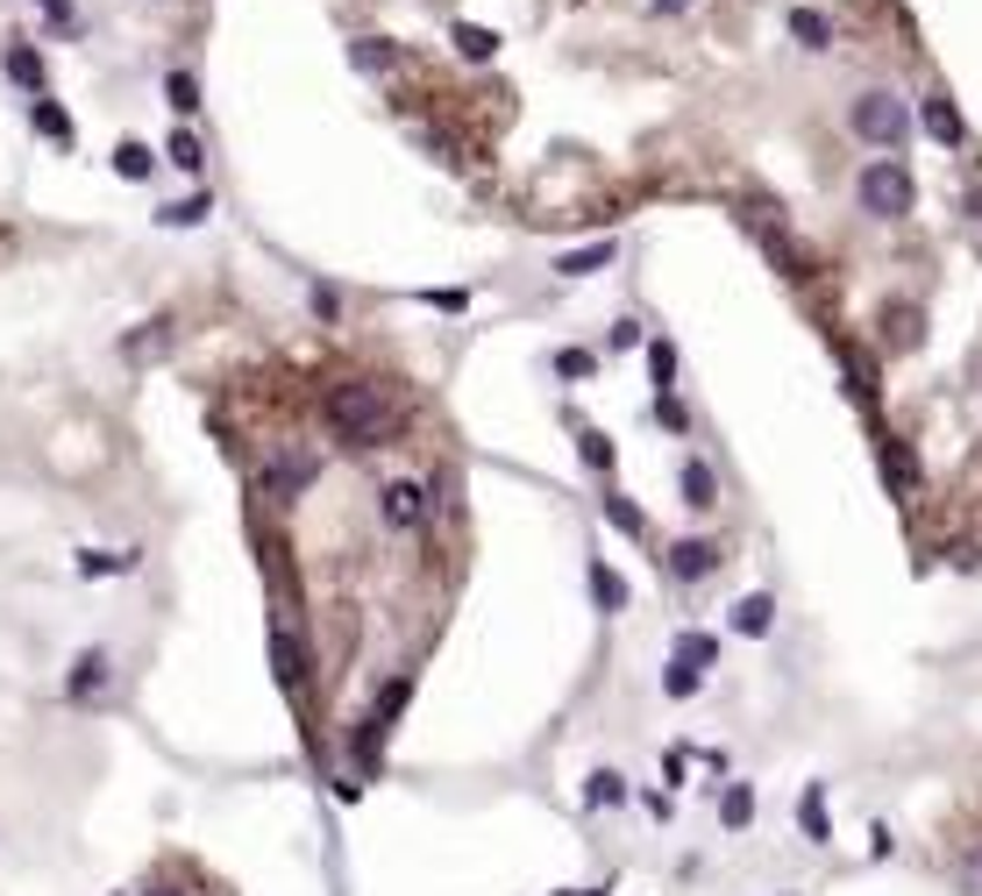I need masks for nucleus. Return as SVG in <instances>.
I'll return each mask as SVG.
<instances>
[{"instance_id": "obj_25", "label": "nucleus", "mask_w": 982, "mask_h": 896, "mask_svg": "<svg viewBox=\"0 0 982 896\" xmlns=\"http://www.w3.org/2000/svg\"><path fill=\"white\" fill-rule=\"evenodd\" d=\"M164 100H172L178 121H192V114L207 108V100H200V79H192V71H164Z\"/></svg>"}, {"instance_id": "obj_43", "label": "nucleus", "mask_w": 982, "mask_h": 896, "mask_svg": "<svg viewBox=\"0 0 982 896\" xmlns=\"http://www.w3.org/2000/svg\"><path fill=\"white\" fill-rule=\"evenodd\" d=\"M549 896H577V889H549Z\"/></svg>"}, {"instance_id": "obj_17", "label": "nucleus", "mask_w": 982, "mask_h": 896, "mask_svg": "<svg viewBox=\"0 0 982 896\" xmlns=\"http://www.w3.org/2000/svg\"><path fill=\"white\" fill-rule=\"evenodd\" d=\"M676 484H684V506L691 512H713L719 506V477H713V463H698V455L684 463V477H676Z\"/></svg>"}, {"instance_id": "obj_5", "label": "nucleus", "mask_w": 982, "mask_h": 896, "mask_svg": "<svg viewBox=\"0 0 982 896\" xmlns=\"http://www.w3.org/2000/svg\"><path fill=\"white\" fill-rule=\"evenodd\" d=\"M428 512H434V498H428V484H413V477H391L385 491H377V520H385L391 534L428 527Z\"/></svg>"}, {"instance_id": "obj_16", "label": "nucleus", "mask_w": 982, "mask_h": 896, "mask_svg": "<svg viewBox=\"0 0 982 896\" xmlns=\"http://www.w3.org/2000/svg\"><path fill=\"white\" fill-rule=\"evenodd\" d=\"M769 627H776V598H769V590H754V598L733 605V633H740V641H762Z\"/></svg>"}, {"instance_id": "obj_31", "label": "nucleus", "mask_w": 982, "mask_h": 896, "mask_svg": "<svg viewBox=\"0 0 982 896\" xmlns=\"http://www.w3.org/2000/svg\"><path fill=\"white\" fill-rule=\"evenodd\" d=\"M391 57H399V51H391L385 36H356V43H350V65H356V71H385Z\"/></svg>"}, {"instance_id": "obj_10", "label": "nucleus", "mask_w": 982, "mask_h": 896, "mask_svg": "<svg viewBox=\"0 0 982 896\" xmlns=\"http://www.w3.org/2000/svg\"><path fill=\"white\" fill-rule=\"evenodd\" d=\"M834 356H840V370H848L854 406H861V413H875V356H869V349H854V342H834Z\"/></svg>"}, {"instance_id": "obj_3", "label": "nucleus", "mask_w": 982, "mask_h": 896, "mask_svg": "<svg viewBox=\"0 0 982 896\" xmlns=\"http://www.w3.org/2000/svg\"><path fill=\"white\" fill-rule=\"evenodd\" d=\"M848 129H854L869 150L897 157V150H904V135H912V108H904L897 93H854V108H848Z\"/></svg>"}, {"instance_id": "obj_27", "label": "nucleus", "mask_w": 982, "mask_h": 896, "mask_svg": "<svg viewBox=\"0 0 982 896\" xmlns=\"http://www.w3.org/2000/svg\"><path fill=\"white\" fill-rule=\"evenodd\" d=\"M150 172H157V157H150V143H114V178H129V186H143Z\"/></svg>"}, {"instance_id": "obj_4", "label": "nucleus", "mask_w": 982, "mask_h": 896, "mask_svg": "<svg viewBox=\"0 0 982 896\" xmlns=\"http://www.w3.org/2000/svg\"><path fill=\"white\" fill-rule=\"evenodd\" d=\"M313 477H321V455H313V449H278V455H271L264 469H256V484H264V498H278V506H285V498H299V491H307Z\"/></svg>"}, {"instance_id": "obj_32", "label": "nucleus", "mask_w": 982, "mask_h": 896, "mask_svg": "<svg viewBox=\"0 0 982 896\" xmlns=\"http://www.w3.org/2000/svg\"><path fill=\"white\" fill-rule=\"evenodd\" d=\"M676 662H691V670H713V662H719V641H713V633H676Z\"/></svg>"}, {"instance_id": "obj_2", "label": "nucleus", "mask_w": 982, "mask_h": 896, "mask_svg": "<svg viewBox=\"0 0 982 896\" xmlns=\"http://www.w3.org/2000/svg\"><path fill=\"white\" fill-rule=\"evenodd\" d=\"M854 200H861V214H875V221H904L912 214L918 186H912V172H904V157H875L869 172L854 178Z\"/></svg>"}, {"instance_id": "obj_11", "label": "nucleus", "mask_w": 982, "mask_h": 896, "mask_svg": "<svg viewBox=\"0 0 982 896\" xmlns=\"http://www.w3.org/2000/svg\"><path fill=\"white\" fill-rule=\"evenodd\" d=\"M613 256H619V242L598 235V242H584V250L555 256V278H598V270H613Z\"/></svg>"}, {"instance_id": "obj_26", "label": "nucleus", "mask_w": 982, "mask_h": 896, "mask_svg": "<svg viewBox=\"0 0 982 896\" xmlns=\"http://www.w3.org/2000/svg\"><path fill=\"white\" fill-rule=\"evenodd\" d=\"M648 377H655V391H676V342L670 335H648Z\"/></svg>"}, {"instance_id": "obj_38", "label": "nucleus", "mask_w": 982, "mask_h": 896, "mask_svg": "<svg viewBox=\"0 0 982 896\" xmlns=\"http://www.w3.org/2000/svg\"><path fill=\"white\" fill-rule=\"evenodd\" d=\"M313 313H321V321H335V313H342V292H335V285H313Z\"/></svg>"}, {"instance_id": "obj_18", "label": "nucleus", "mask_w": 982, "mask_h": 896, "mask_svg": "<svg viewBox=\"0 0 982 896\" xmlns=\"http://www.w3.org/2000/svg\"><path fill=\"white\" fill-rule=\"evenodd\" d=\"M598 512H606V527H613V534H627V541H648V512L633 506V498L606 491V498H598Z\"/></svg>"}, {"instance_id": "obj_7", "label": "nucleus", "mask_w": 982, "mask_h": 896, "mask_svg": "<svg viewBox=\"0 0 982 896\" xmlns=\"http://www.w3.org/2000/svg\"><path fill=\"white\" fill-rule=\"evenodd\" d=\"M108 683H114V655H108V648H79V655H71V670H65V697H71V705L100 697Z\"/></svg>"}, {"instance_id": "obj_13", "label": "nucleus", "mask_w": 982, "mask_h": 896, "mask_svg": "<svg viewBox=\"0 0 982 896\" xmlns=\"http://www.w3.org/2000/svg\"><path fill=\"white\" fill-rule=\"evenodd\" d=\"M797 832L812 847H834V818H826V783H805L797 789Z\"/></svg>"}, {"instance_id": "obj_28", "label": "nucleus", "mask_w": 982, "mask_h": 896, "mask_svg": "<svg viewBox=\"0 0 982 896\" xmlns=\"http://www.w3.org/2000/svg\"><path fill=\"white\" fill-rule=\"evenodd\" d=\"M705 690V670H691V662H662V697H676V705H684V697H698Z\"/></svg>"}, {"instance_id": "obj_37", "label": "nucleus", "mask_w": 982, "mask_h": 896, "mask_svg": "<svg viewBox=\"0 0 982 896\" xmlns=\"http://www.w3.org/2000/svg\"><path fill=\"white\" fill-rule=\"evenodd\" d=\"M655 420H662L670 434H684V428H691V413H684V399H676V391H655Z\"/></svg>"}, {"instance_id": "obj_29", "label": "nucleus", "mask_w": 982, "mask_h": 896, "mask_svg": "<svg viewBox=\"0 0 982 896\" xmlns=\"http://www.w3.org/2000/svg\"><path fill=\"white\" fill-rule=\"evenodd\" d=\"M584 804H592V811H613V804H627V776H613V768H592V783H584Z\"/></svg>"}, {"instance_id": "obj_23", "label": "nucleus", "mask_w": 982, "mask_h": 896, "mask_svg": "<svg viewBox=\"0 0 982 896\" xmlns=\"http://www.w3.org/2000/svg\"><path fill=\"white\" fill-rule=\"evenodd\" d=\"M0 71H8L14 86H29V93H43V57L29 51V43H8V51H0Z\"/></svg>"}, {"instance_id": "obj_20", "label": "nucleus", "mask_w": 982, "mask_h": 896, "mask_svg": "<svg viewBox=\"0 0 982 896\" xmlns=\"http://www.w3.org/2000/svg\"><path fill=\"white\" fill-rule=\"evenodd\" d=\"M449 43H456L471 65H492V57H498V29H485V22H456V29H449Z\"/></svg>"}, {"instance_id": "obj_15", "label": "nucleus", "mask_w": 982, "mask_h": 896, "mask_svg": "<svg viewBox=\"0 0 982 896\" xmlns=\"http://www.w3.org/2000/svg\"><path fill=\"white\" fill-rule=\"evenodd\" d=\"M135 562H143V549H79V555H71V569H79V576H129Z\"/></svg>"}, {"instance_id": "obj_40", "label": "nucleus", "mask_w": 982, "mask_h": 896, "mask_svg": "<svg viewBox=\"0 0 982 896\" xmlns=\"http://www.w3.org/2000/svg\"><path fill=\"white\" fill-rule=\"evenodd\" d=\"M428 299H434L442 313H463V307H471V292H456V285H449V292H428Z\"/></svg>"}, {"instance_id": "obj_35", "label": "nucleus", "mask_w": 982, "mask_h": 896, "mask_svg": "<svg viewBox=\"0 0 982 896\" xmlns=\"http://www.w3.org/2000/svg\"><path fill=\"white\" fill-rule=\"evenodd\" d=\"M592 370H598L592 349H563V356H555V377H570V385H577V377H592Z\"/></svg>"}, {"instance_id": "obj_1", "label": "nucleus", "mask_w": 982, "mask_h": 896, "mask_svg": "<svg viewBox=\"0 0 982 896\" xmlns=\"http://www.w3.org/2000/svg\"><path fill=\"white\" fill-rule=\"evenodd\" d=\"M321 420H328V434H335L342 449H385V434H391V406H385V391L377 385H335L321 399Z\"/></svg>"}, {"instance_id": "obj_34", "label": "nucleus", "mask_w": 982, "mask_h": 896, "mask_svg": "<svg viewBox=\"0 0 982 896\" xmlns=\"http://www.w3.org/2000/svg\"><path fill=\"white\" fill-rule=\"evenodd\" d=\"M207 214H214V192H192V200H178V207H164V228H200Z\"/></svg>"}, {"instance_id": "obj_41", "label": "nucleus", "mask_w": 982, "mask_h": 896, "mask_svg": "<svg viewBox=\"0 0 982 896\" xmlns=\"http://www.w3.org/2000/svg\"><path fill=\"white\" fill-rule=\"evenodd\" d=\"M36 8H43V14H51V22H57V29H65V22H71V0H36Z\"/></svg>"}, {"instance_id": "obj_6", "label": "nucleus", "mask_w": 982, "mask_h": 896, "mask_svg": "<svg viewBox=\"0 0 982 896\" xmlns=\"http://www.w3.org/2000/svg\"><path fill=\"white\" fill-rule=\"evenodd\" d=\"M655 562L676 576V584H705V576L727 562V549H719V541H705V534H691V541H670V549H662Z\"/></svg>"}, {"instance_id": "obj_14", "label": "nucleus", "mask_w": 982, "mask_h": 896, "mask_svg": "<svg viewBox=\"0 0 982 896\" xmlns=\"http://www.w3.org/2000/svg\"><path fill=\"white\" fill-rule=\"evenodd\" d=\"M584 584H592V598H598V612H606V619H613V612H627V598H633V590H627V576H619L606 555H598L592 569H584Z\"/></svg>"}, {"instance_id": "obj_21", "label": "nucleus", "mask_w": 982, "mask_h": 896, "mask_svg": "<svg viewBox=\"0 0 982 896\" xmlns=\"http://www.w3.org/2000/svg\"><path fill=\"white\" fill-rule=\"evenodd\" d=\"M406 697H413V670H399V676L385 683V690L371 697V726H385V733H391V719L406 711Z\"/></svg>"}, {"instance_id": "obj_42", "label": "nucleus", "mask_w": 982, "mask_h": 896, "mask_svg": "<svg viewBox=\"0 0 982 896\" xmlns=\"http://www.w3.org/2000/svg\"><path fill=\"white\" fill-rule=\"evenodd\" d=\"M691 8V0H655V14H684Z\"/></svg>"}, {"instance_id": "obj_44", "label": "nucleus", "mask_w": 982, "mask_h": 896, "mask_svg": "<svg viewBox=\"0 0 982 896\" xmlns=\"http://www.w3.org/2000/svg\"><path fill=\"white\" fill-rule=\"evenodd\" d=\"M577 896H606V889H577Z\"/></svg>"}, {"instance_id": "obj_12", "label": "nucleus", "mask_w": 982, "mask_h": 896, "mask_svg": "<svg viewBox=\"0 0 982 896\" xmlns=\"http://www.w3.org/2000/svg\"><path fill=\"white\" fill-rule=\"evenodd\" d=\"M918 129H926L940 150H955L961 143V108L947 93H926V100H918Z\"/></svg>"}, {"instance_id": "obj_22", "label": "nucleus", "mask_w": 982, "mask_h": 896, "mask_svg": "<svg viewBox=\"0 0 982 896\" xmlns=\"http://www.w3.org/2000/svg\"><path fill=\"white\" fill-rule=\"evenodd\" d=\"M29 129H36V135H51L57 150H71V114L57 108V100H43V93L29 100Z\"/></svg>"}, {"instance_id": "obj_19", "label": "nucleus", "mask_w": 982, "mask_h": 896, "mask_svg": "<svg viewBox=\"0 0 982 896\" xmlns=\"http://www.w3.org/2000/svg\"><path fill=\"white\" fill-rule=\"evenodd\" d=\"M719 826L727 832L754 826V783H719Z\"/></svg>"}, {"instance_id": "obj_8", "label": "nucleus", "mask_w": 982, "mask_h": 896, "mask_svg": "<svg viewBox=\"0 0 982 896\" xmlns=\"http://www.w3.org/2000/svg\"><path fill=\"white\" fill-rule=\"evenodd\" d=\"M271 670H278V683H285V697H299L307 690V648H299V633L285 627H271Z\"/></svg>"}, {"instance_id": "obj_39", "label": "nucleus", "mask_w": 982, "mask_h": 896, "mask_svg": "<svg viewBox=\"0 0 982 896\" xmlns=\"http://www.w3.org/2000/svg\"><path fill=\"white\" fill-rule=\"evenodd\" d=\"M648 335H641V321H613V349H641Z\"/></svg>"}, {"instance_id": "obj_33", "label": "nucleus", "mask_w": 982, "mask_h": 896, "mask_svg": "<svg viewBox=\"0 0 982 896\" xmlns=\"http://www.w3.org/2000/svg\"><path fill=\"white\" fill-rule=\"evenodd\" d=\"M577 455L598 469V477H613V434H598V428H577Z\"/></svg>"}, {"instance_id": "obj_9", "label": "nucleus", "mask_w": 982, "mask_h": 896, "mask_svg": "<svg viewBox=\"0 0 982 896\" xmlns=\"http://www.w3.org/2000/svg\"><path fill=\"white\" fill-rule=\"evenodd\" d=\"M875 463H883V477H890V491H897V498L918 491V455H912V442L883 434V442H875Z\"/></svg>"}, {"instance_id": "obj_24", "label": "nucleus", "mask_w": 982, "mask_h": 896, "mask_svg": "<svg viewBox=\"0 0 982 896\" xmlns=\"http://www.w3.org/2000/svg\"><path fill=\"white\" fill-rule=\"evenodd\" d=\"M791 36L805 43V51H834V22H826L819 8H791Z\"/></svg>"}, {"instance_id": "obj_36", "label": "nucleus", "mask_w": 982, "mask_h": 896, "mask_svg": "<svg viewBox=\"0 0 982 896\" xmlns=\"http://www.w3.org/2000/svg\"><path fill=\"white\" fill-rule=\"evenodd\" d=\"M955 883H961V896H982V847H969V854L955 861Z\"/></svg>"}, {"instance_id": "obj_30", "label": "nucleus", "mask_w": 982, "mask_h": 896, "mask_svg": "<svg viewBox=\"0 0 982 896\" xmlns=\"http://www.w3.org/2000/svg\"><path fill=\"white\" fill-rule=\"evenodd\" d=\"M164 157H172L178 172H192V178L207 172V150H200V135H192V129H172V143H164Z\"/></svg>"}]
</instances>
